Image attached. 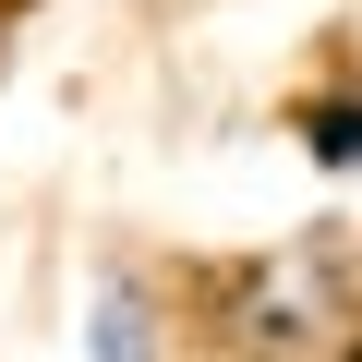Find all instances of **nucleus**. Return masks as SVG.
Instances as JSON below:
<instances>
[{"label":"nucleus","instance_id":"f257e3e1","mask_svg":"<svg viewBox=\"0 0 362 362\" xmlns=\"http://www.w3.org/2000/svg\"><path fill=\"white\" fill-rule=\"evenodd\" d=\"M73 350L85 362H181V290L157 266H97V290L73 314Z\"/></svg>","mask_w":362,"mask_h":362},{"label":"nucleus","instance_id":"f03ea898","mask_svg":"<svg viewBox=\"0 0 362 362\" xmlns=\"http://www.w3.org/2000/svg\"><path fill=\"white\" fill-rule=\"evenodd\" d=\"M290 121H302V145H314L338 181H362V85H338V97H302Z\"/></svg>","mask_w":362,"mask_h":362}]
</instances>
